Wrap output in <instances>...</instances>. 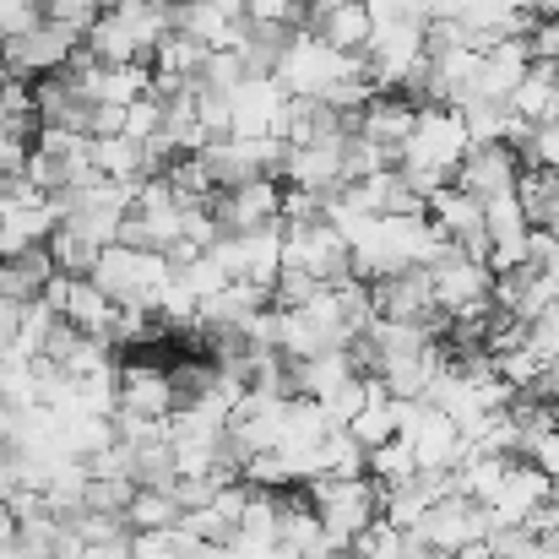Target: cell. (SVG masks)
<instances>
[{"label": "cell", "instance_id": "1", "mask_svg": "<svg viewBox=\"0 0 559 559\" xmlns=\"http://www.w3.org/2000/svg\"><path fill=\"white\" fill-rule=\"evenodd\" d=\"M272 76H277V87L288 98H337L348 82H370L359 55H343L326 38H316V33H299Z\"/></svg>", "mask_w": 559, "mask_h": 559}, {"label": "cell", "instance_id": "2", "mask_svg": "<svg viewBox=\"0 0 559 559\" xmlns=\"http://www.w3.org/2000/svg\"><path fill=\"white\" fill-rule=\"evenodd\" d=\"M169 255L164 250H131V245H104L93 283L120 305V310H158V294L169 283Z\"/></svg>", "mask_w": 559, "mask_h": 559}, {"label": "cell", "instance_id": "3", "mask_svg": "<svg viewBox=\"0 0 559 559\" xmlns=\"http://www.w3.org/2000/svg\"><path fill=\"white\" fill-rule=\"evenodd\" d=\"M299 489H305L310 511L321 516V527H326V538H332L337 549L354 544L374 516H380V484H374L370 473H359V478H326V473H321V478H305Z\"/></svg>", "mask_w": 559, "mask_h": 559}, {"label": "cell", "instance_id": "4", "mask_svg": "<svg viewBox=\"0 0 559 559\" xmlns=\"http://www.w3.org/2000/svg\"><path fill=\"white\" fill-rule=\"evenodd\" d=\"M424 272H429V288H435V310H440L445 321H478V316L495 310V305H489L495 272H489L484 255H467V250L445 245L440 261L424 266Z\"/></svg>", "mask_w": 559, "mask_h": 559}, {"label": "cell", "instance_id": "5", "mask_svg": "<svg viewBox=\"0 0 559 559\" xmlns=\"http://www.w3.org/2000/svg\"><path fill=\"white\" fill-rule=\"evenodd\" d=\"M462 153H467V131H462L456 109H451V104H429V109H418V120H413V131H407L396 164L435 169V175L451 180V169L462 164Z\"/></svg>", "mask_w": 559, "mask_h": 559}, {"label": "cell", "instance_id": "6", "mask_svg": "<svg viewBox=\"0 0 559 559\" xmlns=\"http://www.w3.org/2000/svg\"><path fill=\"white\" fill-rule=\"evenodd\" d=\"M82 44V33L76 27H66V22H38V27H27V33H11V38H0V71L5 76H16V82H33V76H49V71H60L66 60H71V49Z\"/></svg>", "mask_w": 559, "mask_h": 559}, {"label": "cell", "instance_id": "7", "mask_svg": "<svg viewBox=\"0 0 559 559\" xmlns=\"http://www.w3.org/2000/svg\"><path fill=\"white\" fill-rule=\"evenodd\" d=\"M283 261L288 266H305L310 277H321L326 288L354 277L348 266V239L343 228H332L326 217H305V223H283Z\"/></svg>", "mask_w": 559, "mask_h": 559}, {"label": "cell", "instance_id": "8", "mask_svg": "<svg viewBox=\"0 0 559 559\" xmlns=\"http://www.w3.org/2000/svg\"><path fill=\"white\" fill-rule=\"evenodd\" d=\"M175 407H180V391H175L169 365H158L153 354H126L120 359V370H115V413L169 418Z\"/></svg>", "mask_w": 559, "mask_h": 559}, {"label": "cell", "instance_id": "9", "mask_svg": "<svg viewBox=\"0 0 559 559\" xmlns=\"http://www.w3.org/2000/svg\"><path fill=\"white\" fill-rule=\"evenodd\" d=\"M489 527H495L489 506H478V500H467V495H445V500L429 506L407 533H413L424 549H445V555H456V549H467V544H484Z\"/></svg>", "mask_w": 559, "mask_h": 559}, {"label": "cell", "instance_id": "10", "mask_svg": "<svg viewBox=\"0 0 559 559\" xmlns=\"http://www.w3.org/2000/svg\"><path fill=\"white\" fill-rule=\"evenodd\" d=\"M522 180V158L511 142H467L462 164L451 169V186H462L467 195L489 201V195H511Z\"/></svg>", "mask_w": 559, "mask_h": 559}, {"label": "cell", "instance_id": "11", "mask_svg": "<svg viewBox=\"0 0 559 559\" xmlns=\"http://www.w3.org/2000/svg\"><path fill=\"white\" fill-rule=\"evenodd\" d=\"M424 217H429L456 250H467V255H484V250H489V234H484V201L467 195L462 186L445 180V186L424 201Z\"/></svg>", "mask_w": 559, "mask_h": 559}, {"label": "cell", "instance_id": "12", "mask_svg": "<svg viewBox=\"0 0 559 559\" xmlns=\"http://www.w3.org/2000/svg\"><path fill=\"white\" fill-rule=\"evenodd\" d=\"M370 305H374V316H385V321H445L435 310V288H429V272L424 266H402V272L374 277Z\"/></svg>", "mask_w": 559, "mask_h": 559}, {"label": "cell", "instance_id": "13", "mask_svg": "<svg viewBox=\"0 0 559 559\" xmlns=\"http://www.w3.org/2000/svg\"><path fill=\"white\" fill-rule=\"evenodd\" d=\"M283 104L288 93L277 87V76H245L228 93V136H272Z\"/></svg>", "mask_w": 559, "mask_h": 559}, {"label": "cell", "instance_id": "14", "mask_svg": "<svg viewBox=\"0 0 559 559\" xmlns=\"http://www.w3.org/2000/svg\"><path fill=\"white\" fill-rule=\"evenodd\" d=\"M549 489H555V484L522 456V462H506V473H500V484L489 489L484 506H489L495 527H500V522H527L538 506H549Z\"/></svg>", "mask_w": 559, "mask_h": 559}, {"label": "cell", "instance_id": "15", "mask_svg": "<svg viewBox=\"0 0 559 559\" xmlns=\"http://www.w3.org/2000/svg\"><path fill=\"white\" fill-rule=\"evenodd\" d=\"M413 120H418V109H413L402 93H370V98H365V109H359V136L374 142V147L396 164V153H402V142H407Z\"/></svg>", "mask_w": 559, "mask_h": 559}, {"label": "cell", "instance_id": "16", "mask_svg": "<svg viewBox=\"0 0 559 559\" xmlns=\"http://www.w3.org/2000/svg\"><path fill=\"white\" fill-rule=\"evenodd\" d=\"M294 38H299V27H288V22H245L239 16V33L228 49L245 60V76H272Z\"/></svg>", "mask_w": 559, "mask_h": 559}, {"label": "cell", "instance_id": "17", "mask_svg": "<svg viewBox=\"0 0 559 559\" xmlns=\"http://www.w3.org/2000/svg\"><path fill=\"white\" fill-rule=\"evenodd\" d=\"M370 5L365 0H343V5H332L326 16H316L305 33H316V38H326L332 49H343V55H359L365 49V38H370Z\"/></svg>", "mask_w": 559, "mask_h": 559}, {"label": "cell", "instance_id": "18", "mask_svg": "<svg viewBox=\"0 0 559 559\" xmlns=\"http://www.w3.org/2000/svg\"><path fill=\"white\" fill-rule=\"evenodd\" d=\"M511 115L527 120V126H544V120H559V104H555V66H527V76L511 87Z\"/></svg>", "mask_w": 559, "mask_h": 559}, {"label": "cell", "instance_id": "19", "mask_svg": "<svg viewBox=\"0 0 559 559\" xmlns=\"http://www.w3.org/2000/svg\"><path fill=\"white\" fill-rule=\"evenodd\" d=\"M44 245H49V261H55L60 277H93L98 250H104V245H93L87 234H76V228H66V223H55Z\"/></svg>", "mask_w": 559, "mask_h": 559}, {"label": "cell", "instance_id": "20", "mask_svg": "<svg viewBox=\"0 0 559 559\" xmlns=\"http://www.w3.org/2000/svg\"><path fill=\"white\" fill-rule=\"evenodd\" d=\"M186 511L175 500V489H136L126 506V527L131 533H158V527H180Z\"/></svg>", "mask_w": 559, "mask_h": 559}, {"label": "cell", "instance_id": "21", "mask_svg": "<svg viewBox=\"0 0 559 559\" xmlns=\"http://www.w3.org/2000/svg\"><path fill=\"white\" fill-rule=\"evenodd\" d=\"M516 158H522V169H559V120L527 126L516 136Z\"/></svg>", "mask_w": 559, "mask_h": 559}, {"label": "cell", "instance_id": "22", "mask_svg": "<svg viewBox=\"0 0 559 559\" xmlns=\"http://www.w3.org/2000/svg\"><path fill=\"white\" fill-rule=\"evenodd\" d=\"M413 467H418L413 445H407L402 435H391V440H380V445L370 451V467H365V473H370L374 484H396V478H407Z\"/></svg>", "mask_w": 559, "mask_h": 559}, {"label": "cell", "instance_id": "23", "mask_svg": "<svg viewBox=\"0 0 559 559\" xmlns=\"http://www.w3.org/2000/svg\"><path fill=\"white\" fill-rule=\"evenodd\" d=\"M522 44L538 66H559V16H533L522 27Z\"/></svg>", "mask_w": 559, "mask_h": 559}, {"label": "cell", "instance_id": "24", "mask_svg": "<svg viewBox=\"0 0 559 559\" xmlns=\"http://www.w3.org/2000/svg\"><path fill=\"white\" fill-rule=\"evenodd\" d=\"M38 22H44V0H0V38L27 33Z\"/></svg>", "mask_w": 559, "mask_h": 559}, {"label": "cell", "instance_id": "25", "mask_svg": "<svg viewBox=\"0 0 559 559\" xmlns=\"http://www.w3.org/2000/svg\"><path fill=\"white\" fill-rule=\"evenodd\" d=\"M424 5H429V16H462L467 0H424Z\"/></svg>", "mask_w": 559, "mask_h": 559}, {"label": "cell", "instance_id": "26", "mask_svg": "<svg viewBox=\"0 0 559 559\" xmlns=\"http://www.w3.org/2000/svg\"><path fill=\"white\" fill-rule=\"evenodd\" d=\"M104 5H115V0H104Z\"/></svg>", "mask_w": 559, "mask_h": 559}]
</instances>
